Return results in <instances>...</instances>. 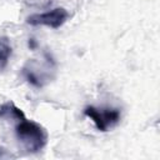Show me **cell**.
Here are the masks:
<instances>
[{
  "instance_id": "3",
  "label": "cell",
  "mask_w": 160,
  "mask_h": 160,
  "mask_svg": "<svg viewBox=\"0 0 160 160\" xmlns=\"http://www.w3.org/2000/svg\"><path fill=\"white\" fill-rule=\"evenodd\" d=\"M69 18V12L64 8H55L46 12L32 14L26 18V22L32 26H48L51 29H59L62 26Z\"/></svg>"
},
{
  "instance_id": "4",
  "label": "cell",
  "mask_w": 160,
  "mask_h": 160,
  "mask_svg": "<svg viewBox=\"0 0 160 160\" xmlns=\"http://www.w3.org/2000/svg\"><path fill=\"white\" fill-rule=\"evenodd\" d=\"M25 116L24 111L18 108L11 100L0 105V120H20Z\"/></svg>"
},
{
  "instance_id": "2",
  "label": "cell",
  "mask_w": 160,
  "mask_h": 160,
  "mask_svg": "<svg viewBox=\"0 0 160 160\" xmlns=\"http://www.w3.org/2000/svg\"><path fill=\"white\" fill-rule=\"evenodd\" d=\"M84 115L92 120L95 128L99 131H109L116 126L121 119V111L115 108H96L89 105L84 109Z\"/></svg>"
},
{
  "instance_id": "6",
  "label": "cell",
  "mask_w": 160,
  "mask_h": 160,
  "mask_svg": "<svg viewBox=\"0 0 160 160\" xmlns=\"http://www.w3.org/2000/svg\"><path fill=\"white\" fill-rule=\"evenodd\" d=\"M4 156H6V155H5V149L0 148V158H4Z\"/></svg>"
},
{
  "instance_id": "1",
  "label": "cell",
  "mask_w": 160,
  "mask_h": 160,
  "mask_svg": "<svg viewBox=\"0 0 160 160\" xmlns=\"http://www.w3.org/2000/svg\"><path fill=\"white\" fill-rule=\"evenodd\" d=\"M15 135L22 148L29 152H39L48 144L46 129L34 120H29L25 116L16 121Z\"/></svg>"
},
{
  "instance_id": "5",
  "label": "cell",
  "mask_w": 160,
  "mask_h": 160,
  "mask_svg": "<svg viewBox=\"0 0 160 160\" xmlns=\"http://www.w3.org/2000/svg\"><path fill=\"white\" fill-rule=\"evenodd\" d=\"M12 54V48L10 45V41L6 36L0 38V70H4L10 60V56Z\"/></svg>"
}]
</instances>
